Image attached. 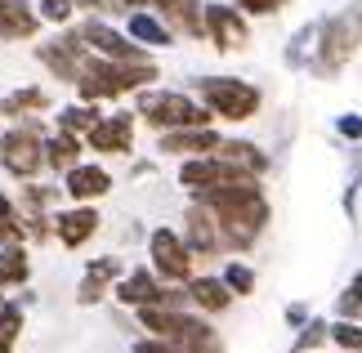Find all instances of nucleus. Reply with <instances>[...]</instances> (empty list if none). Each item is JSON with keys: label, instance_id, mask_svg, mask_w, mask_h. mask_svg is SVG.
I'll use <instances>...</instances> for the list:
<instances>
[{"label": "nucleus", "instance_id": "obj_1", "mask_svg": "<svg viewBox=\"0 0 362 353\" xmlns=\"http://www.w3.org/2000/svg\"><path fill=\"white\" fill-rule=\"evenodd\" d=\"M139 318H144L148 331H157V340L184 349V353H219L215 331L206 327L202 318H188V313H179V308H161V304H144Z\"/></svg>", "mask_w": 362, "mask_h": 353}, {"label": "nucleus", "instance_id": "obj_2", "mask_svg": "<svg viewBox=\"0 0 362 353\" xmlns=\"http://www.w3.org/2000/svg\"><path fill=\"white\" fill-rule=\"evenodd\" d=\"M144 81H157V72L144 63H112V59H94L86 63V72H81V98H90V103H99V98H112V94H125L134 86H144Z\"/></svg>", "mask_w": 362, "mask_h": 353}, {"label": "nucleus", "instance_id": "obj_3", "mask_svg": "<svg viewBox=\"0 0 362 353\" xmlns=\"http://www.w3.org/2000/svg\"><path fill=\"white\" fill-rule=\"evenodd\" d=\"M202 98L215 117H228V121H246L259 108V90H250L246 81H233V76H206Z\"/></svg>", "mask_w": 362, "mask_h": 353}, {"label": "nucleus", "instance_id": "obj_4", "mask_svg": "<svg viewBox=\"0 0 362 353\" xmlns=\"http://www.w3.org/2000/svg\"><path fill=\"white\" fill-rule=\"evenodd\" d=\"M139 117H148L157 130H179V125H206V112L184 94H144L139 98Z\"/></svg>", "mask_w": 362, "mask_h": 353}, {"label": "nucleus", "instance_id": "obj_5", "mask_svg": "<svg viewBox=\"0 0 362 353\" xmlns=\"http://www.w3.org/2000/svg\"><path fill=\"white\" fill-rule=\"evenodd\" d=\"M0 161H5V170H9V175L32 179L40 166H45V157H40V139H36V130H13V134L0 139Z\"/></svg>", "mask_w": 362, "mask_h": 353}, {"label": "nucleus", "instance_id": "obj_6", "mask_svg": "<svg viewBox=\"0 0 362 353\" xmlns=\"http://www.w3.org/2000/svg\"><path fill=\"white\" fill-rule=\"evenodd\" d=\"M148 246H152V264H157V273H161L165 282H188V277H192V250L179 242L175 233L157 228Z\"/></svg>", "mask_w": 362, "mask_h": 353}, {"label": "nucleus", "instance_id": "obj_7", "mask_svg": "<svg viewBox=\"0 0 362 353\" xmlns=\"http://www.w3.org/2000/svg\"><path fill=\"white\" fill-rule=\"evenodd\" d=\"M117 300L121 304H134V308H144V304H161V308H179L184 304V295H175V291H165L152 273H130L117 287Z\"/></svg>", "mask_w": 362, "mask_h": 353}, {"label": "nucleus", "instance_id": "obj_8", "mask_svg": "<svg viewBox=\"0 0 362 353\" xmlns=\"http://www.w3.org/2000/svg\"><path fill=\"white\" fill-rule=\"evenodd\" d=\"M202 32L211 36L219 50H242L246 45V23L238 18V9H228V5H206Z\"/></svg>", "mask_w": 362, "mask_h": 353}, {"label": "nucleus", "instance_id": "obj_9", "mask_svg": "<svg viewBox=\"0 0 362 353\" xmlns=\"http://www.w3.org/2000/svg\"><path fill=\"white\" fill-rule=\"evenodd\" d=\"M81 40L86 45H94V54H103V59L112 63H139L144 54H139V45H130L121 32H112L107 23H86V32H81Z\"/></svg>", "mask_w": 362, "mask_h": 353}, {"label": "nucleus", "instance_id": "obj_10", "mask_svg": "<svg viewBox=\"0 0 362 353\" xmlns=\"http://www.w3.org/2000/svg\"><path fill=\"white\" fill-rule=\"evenodd\" d=\"M179 179H184L192 192H202V188H215V183L242 179V170H238V166H228L224 157H192V161H184Z\"/></svg>", "mask_w": 362, "mask_h": 353}, {"label": "nucleus", "instance_id": "obj_11", "mask_svg": "<svg viewBox=\"0 0 362 353\" xmlns=\"http://www.w3.org/2000/svg\"><path fill=\"white\" fill-rule=\"evenodd\" d=\"M86 139H90L94 152H130V144H134V121L130 117H103V121L90 125Z\"/></svg>", "mask_w": 362, "mask_h": 353}, {"label": "nucleus", "instance_id": "obj_12", "mask_svg": "<svg viewBox=\"0 0 362 353\" xmlns=\"http://www.w3.org/2000/svg\"><path fill=\"white\" fill-rule=\"evenodd\" d=\"M349 54H354V18L349 23H344V18H331L322 27V59H317V67H322V72H336Z\"/></svg>", "mask_w": 362, "mask_h": 353}, {"label": "nucleus", "instance_id": "obj_13", "mask_svg": "<svg viewBox=\"0 0 362 353\" xmlns=\"http://www.w3.org/2000/svg\"><path fill=\"white\" fill-rule=\"evenodd\" d=\"M215 144H219V134L206 130V125H179V130H165V134H161V152H179V157L211 152Z\"/></svg>", "mask_w": 362, "mask_h": 353}, {"label": "nucleus", "instance_id": "obj_14", "mask_svg": "<svg viewBox=\"0 0 362 353\" xmlns=\"http://www.w3.org/2000/svg\"><path fill=\"white\" fill-rule=\"evenodd\" d=\"M54 228H59V242H63V246H81L86 237H94V228H99V215H94L90 206L63 210V215L54 219Z\"/></svg>", "mask_w": 362, "mask_h": 353}, {"label": "nucleus", "instance_id": "obj_15", "mask_svg": "<svg viewBox=\"0 0 362 353\" xmlns=\"http://www.w3.org/2000/svg\"><path fill=\"white\" fill-rule=\"evenodd\" d=\"M107 188H112V179H107V170H99V166H72V170H67V192H72L76 202H94V197H103Z\"/></svg>", "mask_w": 362, "mask_h": 353}, {"label": "nucleus", "instance_id": "obj_16", "mask_svg": "<svg viewBox=\"0 0 362 353\" xmlns=\"http://www.w3.org/2000/svg\"><path fill=\"white\" fill-rule=\"evenodd\" d=\"M36 32V13L23 0H0V40H18Z\"/></svg>", "mask_w": 362, "mask_h": 353}, {"label": "nucleus", "instance_id": "obj_17", "mask_svg": "<svg viewBox=\"0 0 362 353\" xmlns=\"http://www.w3.org/2000/svg\"><path fill=\"white\" fill-rule=\"evenodd\" d=\"M161 13L170 18L175 32L184 36H202V0H157Z\"/></svg>", "mask_w": 362, "mask_h": 353}, {"label": "nucleus", "instance_id": "obj_18", "mask_svg": "<svg viewBox=\"0 0 362 353\" xmlns=\"http://www.w3.org/2000/svg\"><path fill=\"white\" fill-rule=\"evenodd\" d=\"M188 224H192V228H188V242H184V246L192 250V255H197V250H202V255H211V250L224 246V237H219V228H215V219H211V215L192 210Z\"/></svg>", "mask_w": 362, "mask_h": 353}, {"label": "nucleus", "instance_id": "obj_19", "mask_svg": "<svg viewBox=\"0 0 362 353\" xmlns=\"http://www.w3.org/2000/svg\"><path fill=\"white\" fill-rule=\"evenodd\" d=\"M215 148H219L215 157H224L228 166H238V170H250V175L269 170V157H264L255 144H238V139H233V144H215Z\"/></svg>", "mask_w": 362, "mask_h": 353}, {"label": "nucleus", "instance_id": "obj_20", "mask_svg": "<svg viewBox=\"0 0 362 353\" xmlns=\"http://www.w3.org/2000/svg\"><path fill=\"white\" fill-rule=\"evenodd\" d=\"M76 152H81V144L72 139V130H59L49 144H40V157H45V166H54V170H72Z\"/></svg>", "mask_w": 362, "mask_h": 353}, {"label": "nucleus", "instance_id": "obj_21", "mask_svg": "<svg viewBox=\"0 0 362 353\" xmlns=\"http://www.w3.org/2000/svg\"><path fill=\"white\" fill-rule=\"evenodd\" d=\"M188 295H192V304L211 308V313H224V308H228V287L219 277H192Z\"/></svg>", "mask_w": 362, "mask_h": 353}, {"label": "nucleus", "instance_id": "obj_22", "mask_svg": "<svg viewBox=\"0 0 362 353\" xmlns=\"http://www.w3.org/2000/svg\"><path fill=\"white\" fill-rule=\"evenodd\" d=\"M117 273H121V264H117V260H99V264H94L90 273H86V282H81V304H94V300H99L103 287H107V282H112Z\"/></svg>", "mask_w": 362, "mask_h": 353}, {"label": "nucleus", "instance_id": "obj_23", "mask_svg": "<svg viewBox=\"0 0 362 353\" xmlns=\"http://www.w3.org/2000/svg\"><path fill=\"white\" fill-rule=\"evenodd\" d=\"M27 282V255L18 242H5L0 246V287H18Z\"/></svg>", "mask_w": 362, "mask_h": 353}, {"label": "nucleus", "instance_id": "obj_24", "mask_svg": "<svg viewBox=\"0 0 362 353\" xmlns=\"http://www.w3.org/2000/svg\"><path fill=\"white\" fill-rule=\"evenodd\" d=\"M130 36L144 45H170V27L157 23L152 13H130Z\"/></svg>", "mask_w": 362, "mask_h": 353}, {"label": "nucleus", "instance_id": "obj_25", "mask_svg": "<svg viewBox=\"0 0 362 353\" xmlns=\"http://www.w3.org/2000/svg\"><path fill=\"white\" fill-rule=\"evenodd\" d=\"M18 331H23V308L18 304H0V353L13 349Z\"/></svg>", "mask_w": 362, "mask_h": 353}, {"label": "nucleus", "instance_id": "obj_26", "mask_svg": "<svg viewBox=\"0 0 362 353\" xmlns=\"http://www.w3.org/2000/svg\"><path fill=\"white\" fill-rule=\"evenodd\" d=\"M0 242H23V219L5 192H0Z\"/></svg>", "mask_w": 362, "mask_h": 353}, {"label": "nucleus", "instance_id": "obj_27", "mask_svg": "<svg viewBox=\"0 0 362 353\" xmlns=\"http://www.w3.org/2000/svg\"><path fill=\"white\" fill-rule=\"evenodd\" d=\"M40 103H45V94H40V90H23V94H9L0 108H5V117H18V112H27V108H40Z\"/></svg>", "mask_w": 362, "mask_h": 353}, {"label": "nucleus", "instance_id": "obj_28", "mask_svg": "<svg viewBox=\"0 0 362 353\" xmlns=\"http://www.w3.org/2000/svg\"><path fill=\"white\" fill-rule=\"evenodd\" d=\"M224 287H228V291H238V295H246L250 287H255V277H250V268H246V264L233 260V264L224 268Z\"/></svg>", "mask_w": 362, "mask_h": 353}, {"label": "nucleus", "instance_id": "obj_29", "mask_svg": "<svg viewBox=\"0 0 362 353\" xmlns=\"http://www.w3.org/2000/svg\"><path fill=\"white\" fill-rule=\"evenodd\" d=\"M59 125H63V130H90V125H94V112L90 108H63L59 112Z\"/></svg>", "mask_w": 362, "mask_h": 353}, {"label": "nucleus", "instance_id": "obj_30", "mask_svg": "<svg viewBox=\"0 0 362 353\" xmlns=\"http://www.w3.org/2000/svg\"><path fill=\"white\" fill-rule=\"evenodd\" d=\"M40 13H45L49 23H67L72 18V0H40Z\"/></svg>", "mask_w": 362, "mask_h": 353}, {"label": "nucleus", "instance_id": "obj_31", "mask_svg": "<svg viewBox=\"0 0 362 353\" xmlns=\"http://www.w3.org/2000/svg\"><path fill=\"white\" fill-rule=\"evenodd\" d=\"M331 340L344 345V349H358V322H354V318H349V322H340V327L331 331Z\"/></svg>", "mask_w": 362, "mask_h": 353}, {"label": "nucleus", "instance_id": "obj_32", "mask_svg": "<svg viewBox=\"0 0 362 353\" xmlns=\"http://www.w3.org/2000/svg\"><path fill=\"white\" fill-rule=\"evenodd\" d=\"M238 5H242L246 13H273V9H282L286 0H238Z\"/></svg>", "mask_w": 362, "mask_h": 353}, {"label": "nucleus", "instance_id": "obj_33", "mask_svg": "<svg viewBox=\"0 0 362 353\" xmlns=\"http://www.w3.org/2000/svg\"><path fill=\"white\" fill-rule=\"evenodd\" d=\"M322 331H327L322 322H313V327H309V331L300 335V345H296V349H313V345H322Z\"/></svg>", "mask_w": 362, "mask_h": 353}, {"label": "nucleus", "instance_id": "obj_34", "mask_svg": "<svg viewBox=\"0 0 362 353\" xmlns=\"http://www.w3.org/2000/svg\"><path fill=\"white\" fill-rule=\"evenodd\" d=\"M340 313H349V318H358V282H354V287H349V291L340 295Z\"/></svg>", "mask_w": 362, "mask_h": 353}, {"label": "nucleus", "instance_id": "obj_35", "mask_svg": "<svg viewBox=\"0 0 362 353\" xmlns=\"http://www.w3.org/2000/svg\"><path fill=\"white\" fill-rule=\"evenodd\" d=\"M134 353H184V349H175L165 340H144V345H134Z\"/></svg>", "mask_w": 362, "mask_h": 353}, {"label": "nucleus", "instance_id": "obj_36", "mask_svg": "<svg viewBox=\"0 0 362 353\" xmlns=\"http://www.w3.org/2000/svg\"><path fill=\"white\" fill-rule=\"evenodd\" d=\"M340 130L349 134V139H358V121H354V117H344V121H340Z\"/></svg>", "mask_w": 362, "mask_h": 353}, {"label": "nucleus", "instance_id": "obj_37", "mask_svg": "<svg viewBox=\"0 0 362 353\" xmlns=\"http://www.w3.org/2000/svg\"><path fill=\"white\" fill-rule=\"evenodd\" d=\"M76 5H94V9H99V0H76Z\"/></svg>", "mask_w": 362, "mask_h": 353}, {"label": "nucleus", "instance_id": "obj_38", "mask_svg": "<svg viewBox=\"0 0 362 353\" xmlns=\"http://www.w3.org/2000/svg\"><path fill=\"white\" fill-rule=\"evenodd\" d=\"M121 5H144V0H121Z\"/></svg>", "mask_w": 362, "mask_h": 353}]
</instances>
